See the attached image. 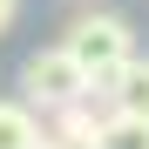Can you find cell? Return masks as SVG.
I'll list each match as a JSON object with an SVG mask.
<instances>
[{
	"label": "cell",
	"mask_w": 149,
	"mask_h": 149,
	"mask_svg": "<svg viewBox=\"0 0 149 149\" xmlns=\"http://www.w3.org/2000/svg\"><path fill=\"white\" fill-rule=\"evenodd\" d=\"M61 47L74 54V68L88 74V88H102L109 74L136 54V34H129V20H122V14H81V20H68Z\"/></svg>",
	"instance_id": "cell-1"
},
{
	"label": "cell",
	"mask_w": 149,
	"mask_h": 149,
	"mask_svg": "<svg viewBox=\"0 0 149 149\" xmlns=\"http://www.w3.org/2000/svg\"><path fill=\"white\" fill-rule=\"evenodd\" d=\"M81 95H95L88 88V74L74 68V54L68 47H41V54H27L20 61V102L27 109H68V102H81Z\"/></svg>",
	"instance_id": "cell-2"
},
{
	"label": "cell",
	"mask_w": 149,
	"mask_h": 149,
	"mask_svg": "<svg viewBox=\"0 0 149 149\" xmlns=\"http://www.w3.org/2000/svg\"><path fill=\"white\" fill-rule=\"evenodd\" d=\"M95 95H102L115 115H149V54H129L102 88H95Z\"/></svg>",
	"instance_id": "cell-3"
},
{
	"label": "cell",
	"mask_w": 149,
	"mask_h": 149,
	"mask_svg": "<svg viewBox=\"0 0 149 149\" xmlns=\"http://www.w3.org/2000/svg\"><path fill=\"white\" fill-rule=\"evenodd\" d=\"M95 95H81V102H68V109H47L41 115V129H47V149H88L95 142Z\"/></svg>",
	"instance_id": "cell-4"
},
{
	"label": "cell",
	"mask_w": 149,
	"mask_h": 149,
	"mask_svg": "<svg viewBox=\"0 0 149 149\" xmlns=\"http://www.w3.org/2000/svg\"><path fill=\"white\" fill-rule=\"evenodd\" d=\"M0 149H47L41 109H27V102H7V95H0Z\"/></svg>",
	"instance_id": "cell-5"
},
{
	"label": "cell",
	"mask_w": 149,
	"mask_h": 149,
	"mask_svg": "<svg viewBox=\"0 0 149 149\" xmlns=\"http://www.w3.org/2000/svg\"><path fill=\"white\" fill-rule=\"evenodd\" d=\"M88 149H149V115H102L95 122V142Z\"/></svg>",
	"instance_id": "cell-6"
},
{
	"label": "cell",
	"mask_w": 149,
	"mask_h": 149,
	"mask_svg": "<svg viewBox=\"0 0 149 149\" xmlns=\"http://www.w3.org/2000/svg\"><path fill=\"white\" fill-rule=\"evenodd\" d=\"M14 20H20V0H0V34H14Z\"/></svg>",
	"instance_id": "cell-7"
}]
</instances>
